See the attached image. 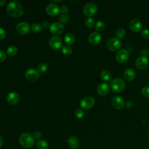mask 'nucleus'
Here are the masks:
<instances>
[{"label":"nucleus","mask_w":149,"mask_h":149,"mask_svg":"<svg viewBox=\"0 0 149 149\" xmlns=\"http://www.w3.org/2000/svg\"><path fill=\"white\" fill-rule=\"evenodd\" d=\"M6 12L12 17H19L23 14L24 8L19 1H12L6 6Z\"/></svg>","instance_id":"obj_1"},{"label":"nucleus","mask_w":149,"mask_h":149,"mask_svg":"<svg viewBox=\"0 0 149 149\" xmlns=\"http://www.w3.org/2000/svg\"><path fill=\"white\" fill-rule=\"evenodd\" d=\"M20 144L24 148H29L33 147L35 143L33 136L28 133H22L19 137Z\"/></svg>","instance_id":"obj_2"},{"label":"nucleus","mask_w":149,"mask_h":149,"mask_svg":"<svg viewBox=\"0 0 149 149\" xmlns=\"http://www.w3.org/2000/svg\"><path fill=\"white\" fill-rule=\"evenodd\" d=\"M110 86L113 91L119 93L125 89L126 84L123 79L120 78H115L111 81Z\"/></svg>","instance_id":"obj_3"},{"label":"nucleus","mask_w":149,"mask_h":149,"mask_svg":"<svg viewBox=\"0 0 149 149\" xmlns=\"http://www.w3.org/2000/svg\"><path fill=\"white\" fill-rule=\"evenodd\" d=\"M121 46H122L121 41L118 38H109L107 42V48L112 51H118L121 48Z\"/></svg>","instance_id":"obj_4"},{"label":"nucleus","mask_w":149,"mask_h":149,"mask_svg":"<svg viewBox=\"0 0 149 149\" xmlns=\"http://www.w3.org/2000/svg\"><path fill=\"white\" fill-rule=\"evenodd\" d=\"M49 45L52 49L54 51L59 50L62 46V41L60 37L56 36H52L49 40Z\"/></svg>","instance_id":"obj_5"},{"label":"nucleus","mask_w":149,"mask_h":149,"mask_svg":"<svg viewBox=\"0 0 149 149\" xmlns=\"http://www.w3.org/2000/svg\"><path fill=\"white\" fill-rule=\"evenodd\" d=\"M95 104V100L93 97L87 96L83 97L80 102V107L84 109H88L92 108Z\"/></svg>","instance_id":"obj_6"},{"label":"nucleus","mask_w":149,"mask_h":149,"mask_svg":"<svg viewBox=\"0 0 149 149\" xmlns=\"http://www.w3.org/2000/svg\"><path fill=\"white\" fill-rule=\"evenodd\" d=\"M64 30H65L64 25L61 22H54L49 26L50 32L52 34H54L55 35L61 34L63 32Z\"/></svg>","instance_id":"obj_7"},{"label":"nucleus","mask_w":149,"mask_h":149,"mask_svg":"<svg viewBox=\"0 0 149 149\" xmlns=\"http://www.w3.org/2000/svg\"><path fill=\"white\" fill-rule=\"evenodd\" d=\"M97 10V6L93 2H90L84 5L83 13L85 15L90 17L94 15Z\"/></svg>","instance_id":"obj_8"},{"label":"nucleus","mask_w":149,"mask_h":149,"mask_svg":"<svg viewBox=\"0 0 149 149\" xmlns=\"http://www.w3.org/2000/svg\"><path fill=\"white\" fill-rule=\"evenodd\" d=\"M25 77L30 81H35L39 78V72L35 69H29L25 72Z\"/></svg>","instance_id":"obj_9"},{"label":"nucleus","mask_w":149,"mask_h":149,"mask_svg":"<svg viewBox=\"0 0 149 149\" xmlns=\"http://www.w3.org/2000/svg\"><path fill=\"white\" fill-rule=\"evenodd\" d=\"M30 30V26L27 22H22L18 23L16 27V31L22 35H24L27 34Z\"/></svg>","instance_id":"obj_10"},{"label":"nucleus","mask_w":149,"mask_h":149,"mask_svg":"<svg viewBox=\"0 0 149 149\" xmlns=\"http://www.w3.org/2000/svg\"><path fill=\"white\" fill-rule=\"evenodd\" d=\"M129 58V53L126 49H120L118 51L115 55L116 60L119 63H124Z\"/></svg>","instance_id":"obj_11"},{"label":"nucleus","mask_w":149,"mask_h":149,"mask_svg":"<svg viewBox=\"0 0 149 149\" xmlns=\"http://www.w3.org/2000/svg\"><path fill=\"white\" fill-rule=\"evenodd\" d=\"M135 65L139 69L143 70L146 69L148 66V58L145 56L138 57L135 61Z\"/></svg>","instance_id":"obj_12"},{"label":"nucleus","mask_w":149,"mask_h":149,"mask_svg":"<svg viewBox=\"0 0 149 149\" xmlns=\"http://www.w3.org/2000/svg\"><path fill=\"white\" fill-rule=\"evenodd\" d=\"M111 104L114 108L120 109L124 107L125 102L122 97L119 96H114L111 100Z\"/></svg>","instance_id":"obj_13"},{"label":"nucleus","mask_w":149,"mask_h":149,"mask_svg":"<svg viewBox=\"0 0 149 149\" xmlns=\"http://www.w3.org/2000/svg\"><path fill=\"white\" fill-rule=\"evenodd\" d=\"M143 27L141 22L137 19H133L129 23L130 29L134 32H139Z\"/></svg>","instance_id":"obj_14"},{"label":"nucleus","mask_w":149,"mask_h":149,"mask_svg":"<svg viewBox=\"0 0 149 149\" xmlns=\"http://www.w3.org/2000/svg\"><path fill=\"white\" fill-rule=\"evenodd\" d=\"M46 12L50 16H56L59 12V8L55 3H49L47 5L45 8Z\"/></svg>","instance_id":"obj_15"},{"label":"nucleus","mask_w":149,"mask_h":149,"mask_svg":"<svg viewBox=\"0 0 149 149\" xmlns=\"http://www.w3.org/2000/svg\"><path fill=\"white\" fill-rule=\"evenodd\" d=\"M6 101L10 105H15L17 104L19 101V95L16 92H10L6 97Z\"/></svg>","instance_id":"obj_16"},{"label":"nucleus","mask_w":149,"mask_h":149,"mask_svg":"<svg viewBox=\"0 0 149 149\" xmlns=\"http://www.w3.org/2000/svg\"><path fill=\"white\" fill-rule=\"evenodd\" d=\"M101 40V36L98 32L91 33L88 38V42L92 45H96L98 44Z\"/></svg>","instance_id":"obj_17"},{"label":"nucleus","mask_w":149,"mask_h":149,"mask_svg":"<svg viewBox=\"0 0 149 149\" xmlns=\"http://www.w3.org/2000/svg\"><path fill=\"white\" fill-rule=\"evenodd\" d=\"M109 87L107 83H100L97 88V93L101 96H104L107 95L109 93Z\"/></svg>","instance_id":"obj_18"},{"label":"nucleus","mask_w":149,"mask_h":149,"mask_svg":"<svg viewBox=\"0 0 149 149\" xmlns=\"http://www.w3.org/2000/svg\"><path fill=\"white\" fill-rule=\"evenodd\" d=\"M68 144L72 149H76L79 146V141L78 139L74 136H71L68 138Z\"/></svg>","instance_id":"obj_19"},{"label":"nucleus","mask_w":149,"mask_h":149,"mask_svg":"<svg viewBox=\"0 0 149 149\" xmlns=\"http://www.w3.org/2000/svg\"><path fill=\"white\" fill-rule=\"evenodd\" d=\"M136 77V72L132 68L127 69L124 72V77L128 81H132Z\"/></svg>","instance_id":"obj_20"},{"label":"nucleus","mask_w":149,"mask_h":149,"mask_svg":"<svg viewBox=\"0 0 149 149\" xmlns=\"http://www.w3.org/2000/svg\"><path fill=\"white\" fill-rule=\"evenodd\" d=\"M64 41L68 44H73L75 42V37L72 33H67L64 36Z\"/></svg>","instance_id":"obj_21"},{"label":"nucleus","mask_w":149,"mask_h":149,"mask_svg":"<svg viewBox=\"0 0 149 149\" xmlns=\"http://www.w3.org/2000/svg\"><path fill=\"white\" fill-rule=\"evenodd\" d=\"M100 77L102 80L108 81H109L110 79H111V73H110L109 71L107 70H104L101 72L100 74Z\"/></svg>","instance_id":"obj_22"},{"label":"nucleus","mask_w":149,"mask_h":149,"mask_svg":"<svg viewBox=\"0 0 149 149\" xmlns=\"http://www.w3.org/2000/svg\"><path fill=\"white\" fill-rule=\"evenodd\" d=\"M36 145L38 149H47L48 147V143L45 140H39L37 142Z\"/></svg>","instance_id":"obj_23"},{"label":"nucleus","mask_w":149,"mask_h":149,"mask_svg":"<svg viewBox=\"0 0 149 149\" xmlns=\"http://www.w3.org/2000/svg\"><path fill=\"white\" fill-rule=\"evenodd\" d=\"M6 52H7V54L9 56H14L17 54V49L15 46L11 45L7 48Z\"/></svg>","instance_id":"obj_24"},{"label":"nucleus","mask_w":149,"mask_h":149,"mask_svg":"<svg viewBox=\"0 0 149 149\" xmlns=\"http://www.w3.org/2000/svg\"><path fill=\"white\" fill-rule=\"evenodd\" d=\"M116 36L119 38H123L126 35V31L123 28H119L116 31Z\"/></svg>","instance_id":"obj_25"},{"label":"nucleus","mask_w":149,"mask_h":149,"mask_svg":"<svg viewBox=\"0 0 149 149\" xmlns=\"http://www.w3.org/2000/svg\"><path fill=\"white\" fill-rule=\"evenodd\" d=\"M105 23L102 21H98L96 23L95 29L98 31H101L105 29Z\"/></svg>","instance_id":"obj_26"},{"label":"nucleus","mask_w":149,"mask_h":149,"mask_svg":"<svg viewBox=\"0 0 149 149\" xmlns=\"http://www.w3.org/2000/svg\"><path fill=\"white\" fill-rule=\"evenodd\" d=\"M31 29L32 31L34 33H39L41 30V26L40 23H33L31 26Z\"/></svg>","instance_id":"obj_27"},{"label":"nucleus","mask_w":149,"mask_h":149,"mask_svg":"<svg viewBox=\"0 0 149 149\" xmlns=\"http://www.w3.org/2000/svg\"><path fill=\"white\" fill-rule=\"evenodd\" d=\"M62 52L63 54L69 55L72 52V48L69 45H63L62 48Z\"/></svg>","instance_id":"obj_28"},{"label":"nucleus","mask_w":149,"mask_h":149,"mask_svg":"<svg viewBox=\"0 0 149 149\" xmlns=\"http://www.w3.org/2000/svg\"><path fill=\"white\" fill-rule=\"evenodd\" d=\"M59 20L62 23H66L69 22L70 20V17L69 15L66 14H61L59 16Z\"/></svg>","instance_id":"obj_29"},{"label":"nucleus","mask_w":149,"mask_h":149,"mask_svg":"<svg viewBox=\"0 0 149 149\" xmlns=\"http://www.w3.org/2000/svg\"><path fill=\"white\" fill-rule=\"evenodd\" d=\"M47 69H48V66H47V64L45 63H40L37 67L38 71V72H40V73L45 72L47 71Z\"/></svg>","instance_id":"obj_30"},{"label":"nucleus","mask_w":149,"mask_h":149,"mask_svg":"<svg viewBox=\"0 0 149 149\" xmlns=\"http://www.w3.org/2000/svg\"><path fill=\"white\" fill-rule=\"evenodd\" d=\"M85 24L88 27H92L95 24V20L91 17H87L85 20Z\"/></svg>","instance_id":"obj_31"},{"label":"nucleus","mask_w":149,"mask_h":149,"mask_svg":"<svg viewBox=\"0 0 149 149\" xmlns=\"http://www.w3.org/2000/svg\"><path fill=\"white\" fill-rule=\"evenodd\" d=\"M74 115H75V116H76V118H77V119H81L84 116V113L83 111L81 109L79 108V109H77L75 111Z\"/></svg>","instance_id":"obj_32"},{"label":"nucleus","mask_w":149,"mask_h":149,"mask_svg":"<svg viewBox=\"0 0 149 149\" xmlns=\"http://www.w3.org/2000/svg\"><path fill=\"white\" fill-rule=\"evenodd\" d=\"M141 94L144 97L146 98H148L149 97V87L148 86L144 87L141 90Z\"/></svg>","instance_id":"obj_33"},{"label":"nucleus","mask_w":149,"mask_h":149,"mask_svg":"<svg viewBox=\"0 0 149 149\" xmlns=\"http://www.w3.org/2000/svg\"><path fill=\"white\" fill-rule=\"evenodd\" d=\"M141 36L145 39H147L149 38V30L147 29H143L141 31L140 33Z\"/></svg>","instance_id":"obj_34"},{"label":"nucleus","mask_w":149,"mask_h":149,"mask_svg":"<svg viewBox=\"0 0 149 149\" xmlns=\"http://www.w3.org/2000/svg\"><path fill=\"white\" fill-rule=\"evenodd\" d=\"M68 10V7L66 5H62L59 8V12H61L62 14H66Z\"/></svg>","instance_id":"obj_35"},{"label":"nucleus","mask_w":149,"mask_h":149,"mask_svg":"<svg viewBox=\"0 0 149 149\" xmlns=\"http://www.w3.org/2000/svg\"><path fill=\"white\" fill-rule=\"evenodd\" d=\"M6 57V54L2 51H0V63L3 62L5 60Z\"/></svg>","instance_id":"obj_36"},{"label":"nucleus","mask_w":149,"mask_h":149,"mask_svg":"<svg viewBox=\"0 0 149 149\" xmlns=\"http://www.w3.org/2000/svg\"><path fill=\"white\" fill-rule=\"evenodd\" d=\"M6 32L5 31L4 29H3L2 28L0 27V40H2L3 38H5V37H6Z\"/></svg>","instance_id":"obj_37"},{"label":"nucleus","mask_w":149,"mask_h":149,"mask_svg":"<svg viewBox=\"0 0 149 149\" xmlns=\"http://www.w3.org/2000/svg\"><path fill=\"white\" fill-rule=\"evenodd\" d=\"M33 137L35 139H40L41 137V133L40 132H36L33 134Z\"/></svg>","instance_id":"obj_38"},{"label":"nucleus","mask_w":149,"mask_h":149,"mask_svg":"<svg viewBox=\"0 0 149 149\" xmlns=\"http://www.w3.org/2000/svg\"><path fill=\"white\" fill-rule=\"evenodd\" d=\"M41 24H42V26L43 27H44V28H48V27H49V26H50L49 22H48V21H47V20L43 21V22H42Z\"/></svg>","instance_id":"obj_39"},{"label":"nucleus","mask_w":149,"mask_h":149,"mask_svg":"<svg viewBox=\"0 0 149 149\" xmlns=\"http://www.w3.org/2000/svg\"><path fill=\"white\" fill-rule=\"evenodd\" d=\"M3 141L2 137L1 136H0V148H1V147L3 145Z\"/></svg>","instance_id":"obj_40"},{"label":"nucleus","mask_w":149,"mask_h":149,"mask_svg":"<svg viewBox=\"0 0 149 149\" xmlns=\"http://www.w3.org/2000/svg\"><path fill=\"white\" fill-rule=\"evenodd\" d=\"M6 1L5 0H0V6L3 5L5 3Z\"/></svg>","instance_id":"obj_41"},{"label":"nucleus","mask_w":149,"mask_h":149,"mask_svg":"<svg viewBox=\"0 0 149 149\" xmlns=\"http://www.w3.org/2000/svg\"><path fill=\"white\" fill-rule=\"evenodd\" d=\"M62 1H53L52 2H61Z\"/></svg>","instance_id":"obj_42"},{"label":"nucleus","mask_w":149,"mask_h":149,"mask_svg":"<svg viewBox=\"0 0 149 149\" xmlns=\"http://www.w3.org/2000/svg\"><path fill=\"white\" fill-rule=\"evenodd\" d=\"M148 139L149 140V132H148Z\"/></svg>","instance_id":"obj_43"}]
</instances>
